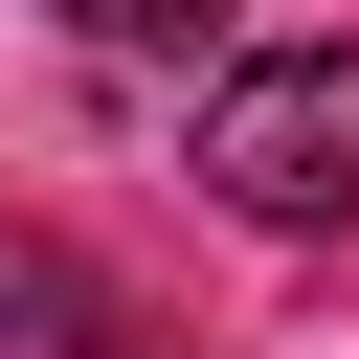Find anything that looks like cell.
Instances as JSON below:
<instances>
[{
    "mask_svg": "<svg viewBox=\"0 0 359 359\" xmlns=\"http://www.w3.org/2000/svg\"><path fill=\"white\" fill-rule=\"evenodd\" d=\"M202 180H224V224H337V202H359V45L224 67V90H202Z\"/></svg>",
    "mask_w": 359,
    "mask_h": 359,
    "instance_id": "cell-1",
    "label": "cell"
},
{
    "mask_svg": "<svg viewBox=\"0 0 359 359\" xmlns=\"http://www.w3.org/2000/svg\"><path fill=\"white\" fill-rule=\"evenodd\" d=\"M0 337H67V359H157V337H135V292H90L45 224H0Z\"/></svg>",
    "mask_w": 359,
    "mask_h": 359,
    "instance_id": "cell-2",
    "label": "cell"
},
{
    "mask_svg": "<svg viewBox=\"0 0 359 359\" xmlns=\"http://www.w3.org/2000/svg\"><path fill=\"white\" fill-rule=\"evenodd\" d=\"M90 22H112V67H202L224 45V0H90Z\"/></svg>",
    "mask_w": 359,
    "mask_h": 359,
    "instance_id": "cell-3",
    "label": "cell"
}]
</instances>
